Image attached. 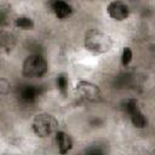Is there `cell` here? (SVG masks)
I'll use <instances>...</instances> for the list:
<instances>
[{
	"mask_svg": "<svg viewBox=\"0 0 155 155\" xmlns=\"http://www.w3.org/2000/svg\"><path fill=\"white\" fill-rule=\"evenodd\" d=\"M15 45V36L6 31L5 29H0V51H10Z\"/></svg>",
	"mask_w": 155,
	"mask_h": 155,
	"instance_id": "cell-10",
	"label": "cell"
},
{
	"mask_svg": "<svg viewBox=\"0 0 155 155\" xmlns=\"http://www.w3.org/2000/svg\"><path fill=\"white\" fill-rule=\"evenodd\" d=\"M15 25L19 29H23V30H30L34 28V22L31 18L22 16V17H18L15 19Z\"/></svg>",
	"mask_w": 155,
	"mask_h": 155,
	"instance_id": "cell-13",
	"label": "cell"
},
{
	"mask_svg": "<svg viewBox=\"0 0 155 155\" xmlns=\"http://www.w3.org/2000/svg\"><path fill=\"white\" fill-rule=\"evenodd\" d=\"M75 90H76L78 94L80 96V98H82L87 102H99L102 98L101 88L91 81L80 80L76 84Z\"/></svg>",
	"mask_w": 155,
	"mask_h": 155,
	"instance_id": "cell-4",
	"label": "cell"
},
{
	"mask_svg": "<svg viewBox=\"0 0 155 155\" xmlns=\"http://www.w3.org/2000/svg\"><path fill=\"white\" fill-rule=\"evenodd\" d=\"M132 57H133L132 50H131L130 47H124L122 53H121V64H122L124 67H127V65L131 63Z\"/></svg>",
	"mask_w": 155,
	"mask_h": 155,
	"instance_id": "cell-14",
	"label": "cell"
},
{
	"mask_svg": "<svg viewBox=\"0 0 155 155\" xmlns=\"http://www.w3.org/2000/svg\"><path fill=\"white\" fill-rule=\"evenodd\" d=\"M56 144L59 154H67L73 148V139L68 133L58 131L56 132Z\"/></svg>",
	"mask_w": 155,
	"mask_h": 155,
	"instance_id": "cell-9",
	"label": "cell"
},
{
	"mask_svg": "<svg viewBox=\"0 0 155 155\" xmlns=\"http://www.w3.org/2000/svg\"><path fill=\"white\" fill-rule=\"evenodd\" d=\"M12 18V11L11 7L7 4L0 5V29H5Z\"/></svg>",
	"mask_w": 155,
	"mask_h": 155,
	"instance_id": "cell-11",
	"label": "cell"
},
{
	"mask_svg": "<svg viewBox=\"0 0 155 155\" xmlns=\"http://www.w3.org/2000/svg\"><path fill=\"white\" fill-rule=\"evenodd\" d=\"M125 109L127 111V114L130 115L131 122L136 128H144L147 127V117L145 115L142 113V110L139 109L138 102L134 98H128L125 103Z\"/></svg>",
	"mask_w": 155,
	"mask_h": 155,
	"instance_id": "cell-5",
	"label": "cell"
},
{
	"mask_svg": "<svg viewBox=\"0 0 155 155\" xmlns=\"http://www.w3.org/2000/svg\"><path fill=\"white\" fill-rule=\"evenodd\" d=\"M41 93H42V91H41V87L40 86L29 85V84L22 85L17 90V97L24 104L34 103L41 96Z\"/></svg>",
	"mask_w": 155,
	"mask_h": 155,
	"instance_id": "cell-6",
	"label": "cell"
},
{
	"mask_svg": "<svg viewBox=\"0 0 155 155\" xmlns=\"http://www.w3.org/2000/svg\"><path fill=\"white\" fill-rule=\"evenodd\" d=\"M50 8L59 19H65L73 13V7L64 0H50Z\"/></svg>",
	"mask_w": 155,
	"mask_h": 155,
	"instance_id": "cell-8",
	"label": "cell"
},
{
	"mask_svg": "<svg viewBox=\"0 0 155 155\" xmlns=\"http://www.w3.org/2000/svg\"><path fill=\"white\" fill-rule=\"evenodd\" d=\"M47 73V62L44 56L33 53L22 64V74L25 78H41Z\"/></svg>",
	"mask_w": 155,
	"mask_h": 155,
	"instance_id": "cell-3",
	"label": "cell"
},
{
	"mask_svg": "<svg viewBox=\"0 0 155 155\" xmlns=\"http://www.w3.org/2000/svg\"><path fill=\"white\" fill-rule=\"evenodd\" d=\"M107 12L111 19L121 22L128 17L130 10L125 2H122L120 0H114L107 6Z\"/></svg>",
	"mask_w": 155,
	"mask_h": 155,
	"instance_id": "cell-7",
	"label": "cell"
},
{
	"mask_svg": "<svg viewBox=\"0 0 155 155\" xmlns=\"http://www.w3.org/2000/svg\"><path fill=\"white\" fill-rule=\"evenodd\" d=\"M56 84H57V88L58 91L65 96L68 93V87H69V79H68V75L65 73H61L57 75V80H56Z\"/></svg>",
	"mask_w": 155,
	"mask_h": 155,
	"instance_id": "cell-12",
	"label": "cell"
},
{
	"mask_svg": "<svg viewBox=\"0 0 155 155\" xmlns=\"http://www.w3.org/2000/svg\"><path fill=\"white\" fill-rule=\"evenodd\" d=\"M58 127L57 119L48 113H39L34 116L31 122V128L34 133L40 138H46L56 132Z\"/></svg>",
	"mask_w": 155,
	"mask_h": 155,
	"instance_id": "cell-2",
	"label": "cell"
},
{
	"mask_svg": "<svg viewBox=\"0 0 155 155\" xmlns=\"http://www.w3.org/2000/svg\"><path fill=\"white\" fill-rule=\"evenodd\" d=\"M84 46L93 54H103L110 51L113 47V40L108 34L98 29H91L85 34Z\"/></svg>",
	"mask_w": 155,
	"mask_h": 155,
	"instance_id": "cell-1",
	"label": "cell"
}]
</instances>
